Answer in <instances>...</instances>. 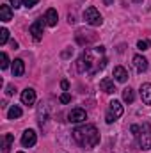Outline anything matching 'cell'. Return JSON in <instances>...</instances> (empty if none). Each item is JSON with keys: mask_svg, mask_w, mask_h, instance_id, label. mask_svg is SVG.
Segmentation results:
<instances>
[{"mask_svg": "<svg viewBox=\"0 0 151 153\" xmlns=\"http://www.w3.org/2000/svg\"><path fill=\"white\" fill-rule=\"evenodd\" d=\"M103 53H105V48L103 46H98V48H85V52L80 55V59L76 61V71L78 73H84V71H89V73H98V64L101 62L103 59Z\"/></svg>", "mask_w": 151, "mask_h": 153, "instance_id": "cell-1", "label": "cell"}, {"mask_svg": "<svg viewBox=\"0 0 151 153\" xmlns=\"http://www.w3.org/2000/svg\"><path fill=\"white\" fill-rule=\"evenodd\" d=\"M73 139L82 148H94L100 143V132L94 125H82L73 130Z\"/></svg>", "mask_w": 151, "mask_h": 153, "instance_id": "cell-2", "label": "cell"}, {"mask_svg": "<svg viewBox=\"0 0 151 153\" xmlns=\"http://www.w3.org/2000/svg\"><path fill=\"white\" fill-rule=\"evenodd\" d=\"M135 137H137V141H139L141 150H144V152L151 150V125L150 123H142V125L139 126V132H137Z\"/></svg>", "mask_w": 151, "mask_h": 153, "instance_id": "cell-3", "label": "cell"}, {"mask_svg": "<svg viewBox=\"0 0 151 153\" xmlns=\"http://www.w3.org/2000/svg\"><path fill=\"white\" fill-rule=\"evenodd\" d=\"M84 20H85L89 25H93V27H100V25L103 23V18H101L100 11H98L94 5H89V7L84 11Z\"/></svg>", "mask_w": 151, "mask_h": 153, "instance_id": "cell-4", "label": "cell"}, {"mask_svg": "<svg viewBox=\"0 0 151 153\" xmlns=\"http://www.w3.org/2000/svg\"><path fill=\"white\" fill-rule=\"evenodd\" d=\"M121 116H123V105H121V102L112 100V102L109 103V112L105 116V121H107L109 125H112L114 121H115L117 117H121Z\"/></svg>", "mask_w": 151, "mask_h": 153, "instance_id": "cell-5", "label": "cell"}, {"mask_svg": "<svg viewBox=\"0 0 151 153\" xmlns=\"http://www.w3.org/2000/svg\"><path fill=\"white\" fill-rule=\"evenodd\" d=\"M44 25H46V22H44V18H41V20H36L30 27H29V32L32 34V38L39 41V39L43 38V30H44Z\"/></svg>", "mask_w": 151, "mask_h": 153, "instance_id": "cell-6", "label": "cell"}, {"mask_svg": "<svg viewBox=\"0 0 151 153\" xmlns=\"http://www.w3.org/2000/svg\"><path fill=\"white\" fill-rule=\"evenodd\" d=\"M36 143H38V135H36V132L30 130V128H27V130L23 132V135H21V144H23V148H32Z\"/></svg>", "mask_w": 151, "mask_h": 153, "instance_id": "cell-7", "label": "cell"}, {"mask_svg": "<svg viewBox=\"0 0 151 153\" xmlns=\"http://www.w3.org/2000/svg\"><path fill=\"white\" fill-rule=\"evenodd\" d=\"M93 41H96V34H94V32H91V30H89V32H84V30H78V32H76V43H78V45H82V46L85 45V46H87V45L93 43Z\"/></svg>", "mask_w": 151, "mask_h": 153, "instance_id": "cell-8", "label": "cell"}, {"mask_svg": "<svg viewBox=\"0 0 151 153\" xmlns=\"http://www.w3.org/2000/svg\"><path fill=\"white\" fill-rule=\"evenodd\" d=\"M85 119H87V112L84 109H73L68 114V121L70 123H84Z\"/></svg>", "mask_w": 151, "mask_h": 153, "instance_id": "cell-9", "label": "cell"}, {"mask_svg": "<svg viewBox=\"0 0 151 153\" xmlns=\"http://www.w3.org/2000/svg\"><path fill=\"white\" fill-rule=\"evenodd\" d=\"M21 103L23 105H34L36 103V91L32 87H27L21 91Z\"/></svg>", "mask_w": 151, "mask_h": 153, "instance_id": "cell-10", "label": "cell"}, {"mask_svg": "<svg viewBox=\"0 0 151 153\" xmlns=\"http://www.w3.org/2000/svg\"><path fill=\"white\" fill-rule=\"evenodd\" d=\"M11 71H13V76H21L25 73V62L21 59H14L13 66H11Z\"/></svg>", "mask_w": 151, "mask_h": 153, "instance_id": "cell-11", "label": "cell"}, {"mask_svg": "<svg viewBox=\"0 0 151 153\" xmlns=\"http://www.w3.org/2000/svg\"><path fill=\"white\" fill-rule=\"evenodd\" d=\"M44 22H46L48 27H55L57 22H59V14H57V11H55V9H48V11L44 13Z\"/></svg>", "mask_w": 151, "mask_h": 153, "instance_id": "cell-12", "label": "cell"}, {"mask_svg": "<svg viewBox=\"0 0 151 153\" xmlns=\"http://www.w3.org/2000/svg\"><path fill=\"white\" fill-rule=\"evenodd\" d=\"M133 66H135V70H137L139 73H144V71L148 70V61H146V57L135 55V57H133Z\"/></svg>", "mask_w": 151, "mask_h": 153, "instance_id": "cell-13", "label": "cell"}, {"mask_svg": "<svg viewBox=\"0 0 151 153\" xmlns=\"http://www.w3.org/2000/svg\"><path fill=\"white\" fill-rule=\"evenodd\" d=\"M141 98H142V102L146 105H151V84L150 82L141 85Z\"/></svg>", "mask_w": 151, "mask_h": 153, "instance_id": "cell-14", "label": "cell"}, {"mask_svg": "<svg viewBox=\"0 0 151 153\" xmlns=\"http://www.w3.org/2000/svg\"><path fill=\"white\" fill-rule=\"evenodd\" d=\"M0 20L5 22V23L13 20V9H11V5H7V4L0 5Z\"/></svg>", "mask_w": 151, "mask_h": 153, "instance_id": "cell-15", "label": "cell"}, {"mask_svg": "<svg viewBox=\"0 0 151 153\" xmlns=\"http://www.w3.org/2000/svg\"><path fill=\"white\" fill-rule=\"evenodd\" d=\"M13 143H14V135L13 134H5L2 137V153H9L13 148Z\"/></svg>", "mask_w": 151, "mask_h": 153, "instance_id": "cell-16", "label": "cell"}, {"mask_svg": "<svg viewBox=\"0 0 151 153\" xmlns=\"http://www.w3.org/2000/svg\"><path fill=\"white\" fill-rule=\"evenodd\" d=\"M100 89H101L103 93H109V94H112L114 91H115L114 80H110V78H103V80L100 82Z\"/></svg>", "mask_w": 151, "mask_h": 153, "instance_id": "cell-17", "label": "cell"}, {"mask_svg": "<svg viewBox=\"0 0 151 153\" xmlns=\"http://www.w3.org/2000/svg\"><path fill=\"white\" fill-rule=\"evenodd\" d=\"M114 78L117 82H126L128 80V71L123 68V66H115L114 68Z\"/></svg>", "mask_w": 151, "mask_h": 153, "instance_id": "cell-18", "label": "cell"}, {"mask_svg": "<svg viewBox=\"0 0 151 153\" xmlns=\"http://www.w3.org/2000/svg\"><path fill=\"white\" fill-rule=\"evenodd\" d=\"M21 109L18 107V105H13L11 109H9V112H7V119H18V117H21Z\"/></svg>", "mask_w": 151, "mask_h": 153, "instance_id": "cell-19", "label": "cell"}, {"mask_svg": "<svg viewBox=\"0 0 151 153\" xmlns=\"http://www.w3.org/2000/svg\"><path fill=\"white\" fill-rule=\"evenodd\" d=\"M123 100H124L126 103H132V102L135 100V94H133V89H132V87L123 89Z\"/></svg>", "mask_w": 151, "mask_h": 153, "instance_id": "cell-20", "label": "cell"}, {"mask_svg": "<svg viewBox=\"0 0 151 153\" xmlns=\"http://www.w3.org/2000/svg\"><path fill=\"white\" fill-rule=\"evenodd\" d=\"M0 68H2V70H7V68H9V57H7L5 52L0 53Z\"/></svg>", "mask_w": 151, "mask_h": 153, "instance_id": "cell-21", "label": "cell"}, {"mask_svg": "<svg viewBox=\"0 0 151 153\" xmlns=\"http://www.w3.org/2000/svg\"><path fill=\"white\" fill-rule=\"evenodd\" d=\"M46 123V109L44 107H39V126L43 128Z\"/></svg>", "mask_w": 151, "mask_h": 153, "instance_id": "cell-22", "label": "cell"}, {"mask_svg": "<svg viewBox=\"0 0 151 153\" xmlns=\"http://www.w3.org/2000/svg\"><path fill=\"white\" fill-rule=\"evenodd\" d=\"M9 41V30L4 27V29H0V45H5Z\"/></svg>", "mask_w": 151, "mask_h": 153, "instance_id": "cell-23", "label": "cell"}, {"mask_svg": "<svg viewBox=\"0 0 151 153\" xmlns=\"http://www.w3.org/2000/svg\"><path fill=\"white\" fill-rule=\"evenodd\" d=\"M150 46H151V41H150V39H141V41L137 43V48H139V50H148Z\"/></svg>", "mask_w": 151, "mask_h": 153, "instance_id": "cell-24", "label": "cell"}, {"mask_svg": "<svg viewBox=\"0 0 151 153\" xmlns=\"http://www.w3.org/2000/svg\"><path fill=\"white\" fill-rule=\"evenodd\" d=\"M39 0H21V5H25L27 9H30V7H34V5H38Z\"/></svg>", "mask_w": 151, "mask_h": 153, "instance_id": "cell-25", "label": "cell"}, {"mask_svg": "<svg viewBox=\"0 0 151 153\" xmlns=\"http://www.w3.org/2000/svg\"><path fill=\"white\" fill-rule=\"evenodd\" d=\"M59 100H61V103H70V102H71V94H70V93H62Z\"/></svg>", "mask_w": 151, "mask_h": 153, "instance_id": "cell-26", "label": "cell"}, {"mask_svg": "<svg viewBox=\"0 0 151 153\" xmlns=\"http://www.w3.org/2000/svg\"><path fill=\"white\" fill-rule=\"evenodd\" d=\"M14 91H16L14 85H7V91L5 93H7V96H11V94H14Z\"/></svg>", "mask_w": 151, "mask_h": 153, "instance_id": "cell-27", "label": "cell"}, {"mask_svg": "<svg viewBox=\"0 0 151 153\" xmlns=\"http://www.w3.org/2000/svg\"><path fill=\"white\" fill-rule=\"evenodd\" d=\"M71 53H73V48H68V50H64V52H62V57H70Z\"/></svg>", "mask_w": 151, "mask_h": 153, "instance_id": "cell-28", "label": "cell"}, {"mask_svg": "<svg viewBox=\"0 0 151 153\" xmlns=\"http://www.w3.org/2000/svg\"><path fill=\"white\" fill-rule=\"evenodd\" d=\"M61 87H62L64 91H68V89H70V84H68V80H62V82H61Z\"/></svg>", "mask_w": 151, "mask_h": 153, "instance_id": "cell-29", "label": "cell"}, {"mask_svg": "<svg viewBox=\"0 0 151 153\" xmlns=\"http://www.w3.org/2000/svg\"><path fill=\"white\" fill-rule=\"evenodd\" d=\"M9 2H11V5H13L14 9H16V7H20V0H9Z\"/></svg>", "mask_w": 151, "mask_h": 153, "instance_id": "cell-30", "label": "cell"}, {"mask_svg": "<svg viewBox=\"0 0 151 153\" xmlns=\"http://www.w3.org/2000/svg\"><path fill=\"white\" fill-rule=\"evenodd\" d=\"M137 132H139V126H137V125H133V126H132V134H135V135H137Z\"/></svg>", "mask_w": 151, "mask_h": 153, "instance_id": "cell-31", "label": "cell"}, {"mask_svg": "<svg viewBox=\"0 0 151 153\" xmlns=\"http://www.w3.org/2000/svg\"><path fill=\"white\" fill-rule=\"evenodd\" d=\"M68 22H70V25H71V23H75V16H73V14H70V18H68Z\"/></svg>", "mask_w": 151, "mask_h": 153, "instance_id": "cell-32", "label": "cell"}, {"mask_svg": "<svg viewBox=\"0 0 151 153\" xmlns=\"http://www.w3.org/2000/svg\"><path fill=\"white\" fill-rule=\"evenodd\" d=\"M103 2H105V5H110V4H112L114 0H103Z\"/></svg>", "mask_w": 151, "mask_h": 153, "instance_id": "cell-33", "label": "cell"}, {"mask_svg": "<svg viewBox=\"0 0 151 153\" xmlns=\"http://www.w3.org/2000/svg\"><path fill=\"white\" fill-rule=\"evenodd\" d=\"M133 2H135V4H141V2H142V0H133Z\"/></svg>", "mask_w": 151, "mask_h": 153, "instance_id": "cell-34", "label": "cell"}, {"mask_svg": "<svg viewBox=\"0 0 151 153\" xmlns=\"http://www.w3.org/2000/svg\"><path fill=\"white\" fill-rule=\"evenodd\" d=\"M18 153H23V152H18Z\"/></svg>", "mask_w": 151, "mask_h": 153, "instance_id": "cell-35", "label": "cell"}]
</instances>
